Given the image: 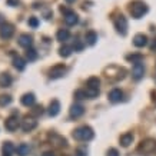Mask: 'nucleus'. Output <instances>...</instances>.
Masks as SVG:
<instances>
[{
	"instance_id": "obj_1",
	"label": "nucleus",
	"mask_w": 156,
	"mask_h": 156,
	"mask_svg": "<svg viewBox=\"0 0 156 156\" xmlns=\"http://www.w3.org/2000/svg\"><path fill=\"white\" fill-rule=\"evenodd\" d=\"M95 136V132L90 126H80L73 130V137L77 139V140H82V142H86V140H92Z\"/></svg>"
},
{
	"instance_id": "obj_2",
	"label": "nucleus",
	"mask_w": 156,
	"mask_h": 156,
	"mask_svg": "<svg viewBox=\"0 0 156 156\" xmlns=\"http://www.w3.org/2000/svg\"><path fill=\"white\" fill-rule=\"evenodd\" d=\"M137 152L142 156H151L156 152V140L155 139H145L139 143Z\"/></svg>"
},
{
	"instance_id": "obj_3",
	"label": "nucleus",
	"mask_w": 156,
	"mask_h": 156,
	"mask_svg": "<svg viewBox=\"0 0 156 156\" xmlns=\"http://www.w3.org/2000/svg\"><path fill=\"white\" fill-rule=\"evenodd\" d=\"M129 12H130V14H132V17H135V19H140L143 14H146L147 6L145 5L143 2H139V0H136V2H133L132 5H130V7H129Z\"/></svg>"
},
{
	"instance_id": "obj_4",
	"label": "nucleus",
	"mask_w": 156,
	"mask_h": 156,
	"mask_svg": "<svg viewBox=\"0 0 156 156\" xmlns=\"http://www.w3.org/2000/svg\"><path fill=\"white\" fill-rule=\"evenodd\" d=\"M115 27H116V30H118L122 36H125L126 32H128V20H126V17L122 16V14L118 16V17L115 19Z\"/></svg>"
},
{
	"instance_id": "obj_5",
	"label": "nucleus",
	"mask_w": 156,
	"mask_h": 156,
	"mask_svg": "<svg viewBox=\"0 0 156 156\" xmlns=\"http://www.w3.org/2000/svg\"><path fill=\"white\" fill-rule=\"evenodd\" d=\"M36 126H37V120L33 116H26L22 120V129H23V132H32Z\"/></svg>"
},
{
	"instance_id": "obj_6",
	"label": "nucleus",
	"mask_w": 156,
	"mask_h": 156,
	"mask_svg": "<svg viewBox=\"0 0 156 156\" xmlns=\"http://www.w3.org/2000/svg\"><path fill=\"white\" fill-rule=\"evenodd\" d=\"M66 73V66L65 65H55V66L49 70V77L50 79H59Z\"/></svg>"
},
{
	"instance_id": "obj_7",
	"label": "nucleus",
	"mask_w": 156,
	"mask_h": 156,
	"mask_svg": "<svg viewBox=\"0 0 156 156\" xmlns=\"http://www.w3.org/2000/svg\"><path fill=\"white\" fill-rule=\"evenodd\" d=\"M13 33H14V27L10 23H3L0 26V37L3 39V40L10 39L13 36Z\"/></svg>"
},
{
	"instance_id": "obj_8",
	"label": "nucleus",
	"mask_w": 156,
	"mask_h": 156,
	"mask_svg": "<svg viewBox=\"0 0 156 156\" xmlns=\"http://www.w3.org/2000/svg\"><path fill=\"white\" fill-rule=\"evenodd\" d=\"M19 126H20V123H19L17 116H9V118L5 120V128H6V130H9V132L17 130Z\"/></svg>"
},
{
	"instance_id": "obj_9",
	"label": "nucleus",
	"mask_w": 156,
	"mask_h": 156,
	"mask_svg": "<svg viewBox=\"0 0 156 156\" xmlns=\"http://www.w3.org/2000/svg\"><path fill=\"white\" fill-rule=\"evenodd\" d=\"M143 75H145V66H143V63L140 62V63H135L132 67V76L133 79H136V80H139V79H142Z\"/></svg>"
},
{
	"instance_id": "obj_10",
	"label": "nucleus",
	"mask_w": 156,
	"mask_h": 156,
	"mask_svg": "<svg viewBox=\"0 0 156 156\" xmlns=\"http://www.w3.org/2000/svg\"><path fill=\"white\" fill-rule=\"evenodd\" d=\"M17 43H19L22 48L29 49V48H32V43H33V37H32L30 34H27V33L20 34L19 39H17Z\"/></svg>"
},
{
	"instance_id": "obj_11",
	"label": "nucleus",
	"mask_w": 156,
	"mask_h": 156,
	"mask_svg": "<svg viewBox=\"0 0 156 156\" xmlns=\"http://www.w3.org/2000/svg\"><path fill=\"white\" fill-rule=\"evenodd\" d=\"M108 98H109V100H110V102L118 103V102H120V100L123 99V92L120 89H118V87H115V89H112L110 92H109Z\"/></svg>"
},
{
	"instance_id": "obj_12",
	"label": "nucleus",
	"mask_w": 156,
	"mask_h": 156,
	"mask_svg": "<svg viewBox=\"0 0 156 156\" xmlns=\"http://www.w3.org/2000/svg\"><path fill=\"white\" fill-rule=\"evenodd\" d=\"M49 139H50V142H52L53 145H56V146H60V147L67 146V140L63 136L57 135V133H52V135L49 136Z\"/></svg>"
},
{
	"instance_id": "obj_13",
	"label": "nucleus",
	"mask_w": 156,
	"mask_h": 156,
	"mask_svg": "<svg viewBox=\"0 0 156 156\" xmlns=\"http://www.w3.org/2000/svg\"><path fill=\"white\" fill-rule=\"evenodd\" d=\"M133 44H135L136 48H145L147 44V36L143 33L136 34V36L133 37Z\"/></svg>"
},
{
	"instance_id": "obj_14",
	"label": "nucleus",
	"mask_w": 156,
	"mask_h": 156,
	"mask_svg": "<svg viewBox=\"0 0 156 156\" xmlns=\"http://www.w3.org/2000/svg\"><path fill=\"white\" fill-rule=\"evenodd\" d=\"M48 112H49V115H50L52 118H55V116H57V115H59V112H60V103H59V100L53 99L52 102H50Z\"/></svg>"
},
{
	"instance_id": "obj_15",
	"label": "nucleus",
	"mask_w": 156,
	"mask_h": 156,
	"mask_svg": "<svg viewBox=\"0 0 156 156\" xmlns=\"http://www.w3.org/2000/svg\"><path fill=\"white\" fill-rule=\"evenodd\" d=\"M12 82H13V79H12L10 73H7V72L0 73V87H9L12 85Z\"/></svg>"
},
{
	"instance_id": "obj_16",
	"label": "nucleus",
	"mask_w": 156,
	"mask_h": 156,
	"mask_svg": "<svg viewBox=\"0 0 156 156\" xmlns=\"http://www.w3.org/2000/svg\"><path fill=\"white\" fill-rule=\"evenodd\" d=\"M85 113V108L82 105H72L70 108V118H80Z\"/></svg>"
},
{
	"instance_id": "obj_17",
	"label": "nucleus",
	"mask_w": 156,
	"mask_h": 156,
	"mask_svg": "<svg viewBox=\"0 0 156 156\" xmlns=\"http://www.w3.org/2000/svg\"><path fill=\"white\" fill-rule=\"evenodd\" d=\"M20 102H22V105L23 106H33L34 102H36V98H34L33 93H24L23 96H22V99H20Z\"/></svg>"
},
{
	"instance_id": "obj_18",
	"label": "nucleus",
	"mask_w": 156,
	"mask_h": 156,
	"mask_svg": "<svg viewBox=\"0 0 156 156\" xmlns=\"http://www.w3.org/2000/svg\"><path fill=\"white\" fill-rule=\"evenodd\" d=\"M85 40H86V43H87L89 46H93V44L98 42V33H96V32H93V30H89V32H86Z\"/></svg>"
},
{
	"instance_id": "obj_19",
	"label": "nucleus",
	"mask_w": 156,
	"mask_h": 156,
	"mask_svg": "<svg viewBox=\"0 0 156 156\" xmlns=\"http://www.w3.org/2000/svg\"><path fill=\"white\" fill-rule=\"evenodd\" d=\"M132 142H133V135L132 133H125V135L120 136V145H122L123 147L130 146V143Z\"/></svg>"
},
{
	"instance_id": "obj_20",
	"label": "nucleus",
	"mask_w": 156,
	"mask_h": 156,
	"mask_svg": "<svg viewBox=\"0 0 156 156\" xmlns=\"http://www.w3.org/2000/svg\"><path fill=\"white\" fill-rule=\"evenodd\" d=\"M29 152H30V146L27 143H20L19 146L16 147V153L19 156H27Z\"/></svg>"
},
{
	"instance_id": "obj_21",
	"label": "nucleus",
	"mask_w": 156,
	"mask_h": 156,
	"mask_svg": "<svg viewBox=\"0 0 156 156\" xmlns=\"http://www.w3.org/2000/svg\"><path fill=\"white\" fill-rule=\"evenodd\" d=\"M69 37H70V33L67 29H60L56 33V39L59 42H66V40H69Z\"/></svg>"
},
{
	"instance_id": "obj_22",
	"label": "nucleus",
	"mask_w": 156,
	"mask_h": 156,
	"mask_svg": "<svg viewBox=\"0 0 156 156\" xmlns=\"http://www.w3.org/2000/svg\"><path fill=\"white\" fill-rule=\"evenodd\" d=\"M77 14H75L73 12H70L69 14H66L65 16V23L67 24V26H75L76 23H77Z\"/></svg>"
},
{
	"instance_id": "obj_23",
	"label": "nucleus",
	"mask_w": 156,
	"mask_h": 156,
	"mask_svg": "<svg viewBox=\"0 0 156 156\" xmlns=\"http://www.w3.org/2000/svg\"><path fill=\"white\" fill-rule=\"evenodd\" d=\"M85 93H86V98H87V99H95V98H98V96H99L100 90L96 89V87H86Z\"/></svg>"
},
{
	"instance_id": "obj_24",
	"label": "nucleus",
	"mask_w": 156,
	"mask_h": 156,
	"mask_svg": "<svg viewBox=\"0 0 156 156\" xmlns=\"http://www.w3.org/2000/svg\"><path fill=\"white\" fill-rule=\"evenodd\" d=\"M2 151H3V155H12L13 152H16V147L13 146L12 142H5L2 146Z\"/></svg>"
},
{
	"instance_id": "obj_25",
	"label": "nucleus",
	"mask_w": 156,
	"mask_h": 156,
	"mask_svg": "<svg viewBox=\"0 0 156 156\" xmlns=\"http://www.w3.org/2000/svg\"><path fill=\"white\" fill-rule=\"evenodd\" d=\"M126 60L132 62L133 65H135V63H140V62L143 60V55H140V53H132V55H128V56H126Z\"/></svg>"
},
{
	"instance_id": "obj_26",
	"label": "nucleus",
	"mask_w": 156,
	"mask_h": 156,
	"mask_svg": "<svg viewBox=\"0 0 156 156\" xmlns=\"http://www.w3.org/2000/svg\"><path fill=\"white\" fill-rule=\"evenodd\" d=\"M99 85H100V79L96 77V76L89 77L87 82H86V87H96V89H99Z\"/></svg>"
},
{
	"instance_id": "obj_27",
	"label": "nucleus",
	"mask_w": 156,
	"mask_h": 156,
	"mask_svg": "<svg viewBox=\"0 0 156 156\" xmlns=\"http://www.w3.org/2000/svg\"><path fill=\"white\" fill-rule=\"evenodd\" d=\"M13 66L16 67L17 70H23L24 67H26V62H24L22 57L14 56V59H13Z\"/></svg>"
},
{
	"instance_id": "obj_28",
	"label": "nucleus",
	"mask_w": 156,
	"mask_h": 156,
	"mask_svg": "<svg viewBox=\"0 0 156 156\" xmlns=\"http://www.w3.org/2000/svg\"><path fill=\"white\" fill-rule=\"evenodd\" d=\"M72 50H73V48H70V46H66V44H63V46L59 49V55H60L62 57H69L72 55Z\"/></svg>"
},
{
	"instance_id": "obj_29",
	"label": "nucleus",
	"mask_w": 156,
	"mask_h": 156,
	"mask_svg": "<svg viewBox=\"0 0 156 156\" xmlns=\"http://www.w3.org/2000/svg\"><path fill=\"white\" fill-rule=\"evenodd\" d=\"M26 59H27L29 62H33L37 59V52L34 50L33 48H29L26 49Z\"/></svg>"
},
{
	"instance_id": "obj_30",
	"label": "nucleus",
	"mask_w": 156,
	"mask_h": 156,
	"mask_svg": "<svg viewBox=\"0 0 156 156\" xmlns=\"http://www.w3.org/2000/svg\"><path fill=\"white\" fill-rule=\"evenodd\" d=\"M12 96L10 95H0V106L2 108H6V106H9L12 103Z\"/></svg>"
},
{
	"instance_id": "obj_31",
	"label": "nucleus",
	"mask_w": 156,
	"mask_h": 156,
	"mask_svg": "<svg viewBox=\"0 0 156 156\" xmlns=\"http://www.w3.org/2000/svg\"><path fill=\"white\" fill-rule=\"evenodd\" d=\"M83 48H85V43L83 42H80V40H75V42H73V49H75V50L80 52V50H83Z\"/></svg>"
},
{
	"instance_id": "obj_32",
	"label": "nucleus",
	"mask_w": 156,
	"mask_h": 156,
	"mask_svg": "<svg viewBox=\"0 0 156 156\" xmlns=\"http://www.w3.org/2000/svg\"><path fill=\"white\" fill-rule=\"evenodd\" d=\"M42 113H43L42 105H40V106H34V109H32V115H33V116H40Z\"/></svg>"
},
{
	"instance_id": "obj_33",
	"label": "nucleus",
	"mask_w": 156,
	"mask_h": 156,
	"mask_svg": "<svg viewBox=\"0 0 156 156\" xmlns=\"http://www.w3.org/2000/svg\"><path fill=\"white\" fill-rule=\"evenodd\" d=\"M29 26H30V27H33V29L37 27V26H39L37 17H30V19H29Z\"/></svg>"
},
{
	"instance_id": "obj_34",
	"label": "nucleus",
	"mask_w": 156,
	"mask_h": 156,
	"mask_svg": "<svg viewBox=\"0 0 156 156\" xmlns=\"http://www.w3.org/2000/svg\"><path fill=\"white\" fill-rule=\"evenodd\" d=\"M75 98L76 99H86V93H85V90H76V93H75Z\"/></svg>"
},
{
	"instance_id": "obj_35",
	"label": "nucleus",
	"mask_w": 156,
	"mask_h": 156,
	"mask_svg": "<svg viewBox=\"0 0 156 156\" xmlns=\"http://www.w3.org/2000/svg\"><path fill=\"white\" fill-rule=\"evenodd\" d=\"M106 156H119L118 149H115V147H112V149H109V151H108V155H106Z\"/></svg>"
},
{
	"instance_id": "obj_36",
	"label": "nucleus",
	"mask_w": 156,
	"mask_h": 156,
	"mask_svg": "<svg viewBox=\"0 0 156 156\" xmlns=\"http://www.w3.org/2000/svg\"><path fill=\"white\" fill-rule=\"evenodd\" d=\"M76 153H77V156H86V155H87V151H83V149H77V151H76Z\"/></svg>"
},
{
	"instance_id": "obj_37",
	"label": "nucleus",
	"mask_w": 156,
	"mask_h": 156,
	"mask_svg": "<svg viewBox=\"0 0 156 156\" xmlns=\"http://www.w3.org/2000/svg\"><path fill=\"white\" fill-rule=\"evenodd\" d=\"M151 50L152 52H156V40H153V42L151 43Z\"/></svg>"
},
{
	"instance_id": "obj_38",
	"label": "nucleus",
	"mask_w": 156,
	"mask_h": 156,
	"mask_svg": "<svg viewBox=\"0 0 156 156\" xmlns=\"http://www.w3.org/2000/svg\"><path fill=\"white\" fill-rule=\"evenodd\" d=\"M42 156H55V153H53L52 151H48V152H44Z\"/></svg>"
},
{
	"instance_id": "obj_39",
	"label": "nucleus",
	"mask_w": 156,
	"mask_h": 156,
	"mask_svg": "<svg viewBox=\"0 0 156 156\" xmlns=\"http://www.w3.org/2000/svg\"><path fill=\"white\" fill-rule=\"evenodd\" d=\"M67 3H73V2H75V0H66Z\"/></svg>"
},
{
	"instance_id": "obj_40",
	"label": "nucleus",
	"mask_w": 156,
	"mask_h": 156,
	"mask_svg": "<svg viewBox=\"0 0 156 156\" xmlns=\"http://www.w3.org/2000/svg\"><path fill=\"white\" fill-rule=\"evenodd\" d=\"M3 156H12V155H3Z\"/></svg>"
},
{
	"instance_id": "obj_41",
	"label": "nucleus",
	"mask_w": 156,
	"mask_h": 156,
	"mask_svg": "<svg viewBox=\"0 0 156 156\" xmlns=\"http://www.w3.org/2000/svg\"><path fill=\"white\" fill-rule=\"evenodd\" d=\"M155 82H156V79H155Z\"/></svg>"
}]
</instances>
